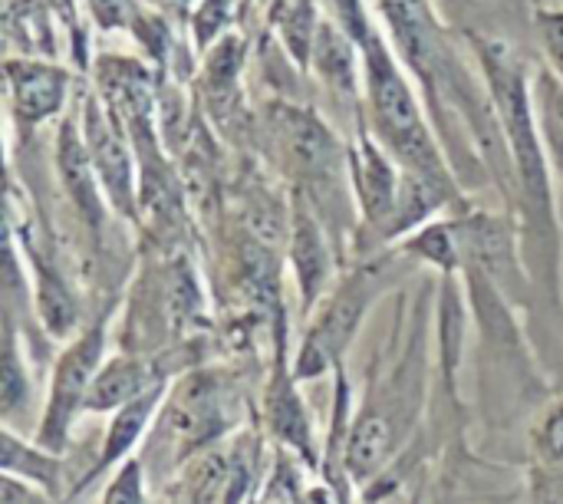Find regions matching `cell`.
<instances>
[{
    "label": "cell",
    "mask_w": 563,
    "mask_h": 504,
    "mask_svg": "<svg viewBox=\"0 0 563 504\" xmlns=\"http://www.w3.org/2000/svg\"><path fill=\"white\" fill-rule=\"evenodd\" d=\"M165 413L155 423V439L162 446L178 449V459L201 449L205 442H214L224 432V390L214 376L195 373L181 380L165 396Z\"/></svg>",
    "instance_id": "52a82bcc"
},
{
    "label": "cell",
    "mask_w": 563,
    "mask_h": 504,
    "mask_svg": "<svg viewBox=\"0 0 563 504\" xmlns=\"http://www.w3.org/2000/svg\"><path fill=\"white\" fill-rule=\"evenodd\" d=\"M300 452H294L290 446H277L274 456V469L271 479L261 485V498L264 502H307V485H303V469H300Z\"/></svg>",
    "instance_id": "ffe728a7"
},
{
    "label": "cell",
    "mask_w": 563,
    "mask_h": 504,
    "mask_svg": "<svg viewBox=\"0 0 563 504\" xmlns=\"http://www.w3.org/2000/svg\"><path fill=\"white\" fill-rule=\"evenodd\" d=\"M3 340H7V353H3V416H10L30 396L26 363L20 357V340H16V324H13L10 307H7V320H3Z\"/></svg>",
    "instance_id": "44dd1931"
},
{
    "label": "cell",
    "mask_w": 563,
    "mask_h": 504,
    "mask_svg": "<svg viewBox=\"0 0 563 504\" xmlns=\"http://www.w3.org/2000/svg\"><path fill=\"white\" fill-rule=\"evenodd\" d=\"M310 63L330 89L350 99H363V53L356 36L346 33L336 20H320Z\"/></svg>",
    "instance_id": "9a60e30c"
},
{
    "label": "cell",
    "mask_w": 563,
    "mask_h": 504,
    "mask_svg": "<svg viewBox=\"0 0 563 504\" xmlns=\"http://www.w3.org/2000/svg\"><path fill=\"white\" fill-rule=\"evenodd\" d=\"M363 53V119L383 149L402 172L429 175L439 182H459L449 165V152L429 125L422 109V89L399 59L389 36L373 23L360 36Z\"/></svg>",
    "instance_id": "7a4b0ae2"
},
{
    "label": "cell",
    "mask_w": 563,
    "mask_h": 504,
    "mask_svg": "<svg viewBox=\"0 0 563 504\" xmlns=\"http://www.w3.org/2000/svg\"><path fill=\"white\" fill-rule=\"evenodd\" d=\"M290 267L300 294V310L313 314L323 294L333 287V248L327 238V221L303 191H294L290 211Z\"/></svg>",
    "instance_id": "9c48e42d"
},
{
    "label": "cell",
    "mask_w": 563,
    "mask_h": 504,
    "mask_svg": "<svg viewBox=\"0 0 563 504\" xmlns=\"http://www.w3.org/2000/svg\"><path fill=\"white\" fill-rule=\"evenodd\" d=\"M168 390H172L168 376H158L148 390H142L135 399H129L125 406H119V409L112 413V423H109V429H106V439H102V446H99V456H96V462L89 465L86 479L73 489V495L89 492V485H96L106 472H112L119 462H125V459L132 456V449L142 446V439H145L148 429L155 426V416H158L162 406H165Z\"/></svg>",
    "instance_id": "30bf717a"
},
{
    "label": "cell",
    "mask_w": 563,
    "mask_h": 504,
    "mask_svg": "<svg viewBox=\"0 0 563 504\" xmlns=\"http://www.w3.org/2000/svg\"><path fill=\"white\" fill-rule=\"evenodd\" d=\"M442 13L455 20V26L472 30V17H482L488 10V0H439Z\"/></svg>",
    "instance_id": "484cf974"
},
{
    "label": "cell",
    "mask_w": 563,
    "mask_h": 504,
    "mask_svg": "<svg viewBox=\"0 0 563 504\" xmlns=\"http://www.w3.org/2000/svg\"><path fill=\"white\" fill-rule=\"evenodd\" d=\"M294 383H297V373H290L287 363H284V357H280L277 366H274V376L267 383V393H264L267 426H271V432H274L277 442L290 446L294 452L303 456L307 465L317 469L320 465V452H313V426H310L307 406L297 396Z\"/></svg>",
    "instance_id": "5bb4252c"
},
{
    "label": "cell",
    "mask_w": 563,
    "mask_h": 504,
    "mask_svg": "<svg viewBox=\"0 0 563 504\" xmlns=\"http://www.w3.org/2000/svg\"><path fill=\"white\" fill-rule=\"evenodd\" d=\"M56 168H59V178H63V188H66L69 201L76 205L82 221L96 231L102 224V218H106V201L109 198L102 191V182H99V175L92 168L86 139L76 129L73 116L63 119L59 135H56Z\"/></svg>",
    "instance_id": "4fadbf2b"
},
{
    "label": "cell",
    "mask_w": 563,
    "mask_h": 504,
    "mask_svg": "<svg viewBox=\"0 0 563 504\" xmlns=\"http://www.w3.org/2000/svg\"><path fill=\"white\" fill-rule=\"evenodd\" d=\"M46 498H49V495H46L40 485L26 482V479H20V475H10V472H3V479H0V502L3 504L46 502Z\"/></svg>",
    "instance_id": "cb8c5ba5"
},
{
    "label": "cell",
    "mask_w": 563,
    "mask_h": 504,
    "mask_svg": "<svg viewBox=\"0 0 563 504\" xmlns=\"http://www.w3.org/2000/svg\"><path fill=\"white\" fill-rule=\"evenodd\" d=\"M148 489H145V459L129 456L125 462L115 465L112 482L102 489V502H145Z\"/></svg>",
    "instance_id": "603a6c76"
},
{
    "label": "cell",
    "mask_w": 563,
    "mask_h": 504,
    "mask_svg": "<svg viewBox=\"0 0 563 504\" xmlns=\"http://www.w3.org/2000/svg\"><path fill=\"white\" fill-rule=\"evenodd\" d=\"M525 495L531 502H563V396L548 399L528 429Z\"/></svg>",
    "instance_id": "7c38bea8"
},
{
    "label": "cell",
    "mask_w": 563,
    "mask_h": 504,
    "mask_svg": "<svg viewBox=\"0 0 563 504\" xmlns=\"http://www.w3.org/2000/svg\"><path fill=\"white\" fill-rule=\"evenodd\" d=\"M531 96H534V112H538V129H541V142L548 149L554 178L563 188V79L541 66L531 76Z\"/></svg>",
    "instance_id": "ac0fdd59"
},
{
    "label": "cell",
    "mask_w": 563,
    "mask_h": 504,
    "mask_svg": "<svg viewBox=\"0 0 563 504\" xmlns=\"http://www.w3.org/2000/svg\"><path fill=\"white\" fill-rule=\"evenodd\" d=\"M158 380V373H152L148 360H142L139 353H115L109 357L89 390L86 399V413H115L119 406H125L129 399H135L142 390H148Z\"/></svg>",
    "instance_id": "2e32d148"
},
{
    "label": "cell",
    "mask_w": 563,
    "mask_h": 504,
    "mask_svg": "<svg viewBox=\"0 0 563 504\" xmlns=\"http://www.w3.org/2000/svg\"><path fill=\"white\" fill-rule=\"evenodd\" d=\"M399 261H402L399 248L366 254L323 294V300L317 304V320L310 324L300 353L294 360L297 380H320L333 373L340 363H346V353L356 343L369 310L396 284Z\"/></svg>",
    "instance_id": "3957f363"
},
{
    "label": "cell",
    "mask_w": 563,
    "mask_h": 504,
    "mask_svg": "<svg viewBox=\"0 0 563 504\" xmlns=\"http://www.w3.org/2000/svg\"><path fill=\"white\" fill-rule=\"evenodd\" d=\"M346 168H350V195L356 205V251L366 258L386 248V231L396 211L402 168L369 132L363 116L353 139L346 142Z\"/></svg>",
    "instance_id": "8992f818"
},
{
    "label": "cell",
    "mask_w": 563,
    "mask_h": 504,
    "mask_svg": "<svg viewBox=\"0 0 563 504\" xmlns=\"http://www.w3.org/2000/svg\"><path fill=\"white\" fill-rule=\"evenodd\" d=\"M0 472L20 475V479L40 485L49 498L63 495V462H59V452L43 449L36 439L33 442L20 439L10 423L3 426V462H0Z\"/></svg>",
    "instance_id": "e0dca14e"
},
{
    "label": "cell",
    "mask_w": 563,
    "mask_h": 504,
    "mask_svg": "<svg viewBox=\"0 0 563 504\" xmlns=\"http://www.w3.org/2000/svg\"><path fill=\"white\" fill-rule=\"evenodd\" d=\"M475 66L485 76L501 139L508 155V208L521 228V254L531 274L534 294L563 310V238L554 198V168L541 142L534 96H531V66L521 50L488 30L462 33Z\"/></svg>",
    "instance_id": "6da1fadb"
},
{
    "label": "cell",
    "mask_w": 563,
    "mask_h": 504,
    "mask_svg": "<svg viewBox=\"0 0 563 504\" xmlns=\"http://www.w3.org/2000/svg\"><path fill=\"white\" fill-rule=\"evenodd\" d=\"M82 139L92 158V168L102 182L109 205L122 218H135V168L129 145L122 139V125L115 109L102 106V99L86 96L82 106Z\"/></svg>",
    "instance_id": "ba28073f"
},
{
    "label": "cell",
    "mask_w": 563,
    "mask_h": 504,
    "mask_svg": "<svg viewBox=\"0 0 563 504\" xmlns=\"http://www.w3.org/2000/svg\"><path fill=\"white\" fill-rule=\"evenodd\" d=\"M106 337H109V317L99 314L79 337H73L59 350V357L53 363L49 390L43 399L40 426L33 436L43 449L63 456L76 419L86 416V399H89L92 380H96L99 366L106 363Z\"/></svg>",
    "instance_id": "277c9868"
},
{
    "label": "cell",
    "mask_w": 563,
    "mask_h": 504,
    "mask_svg": "<svg viewBox=\"0 0 563 504\" xmlns=\"http://www.w3.org/2000/svg\"><path fill=\"white\" fill-rule=\"evenodd\" d=\"M277 30L287 43V50L294 53V59L300 66H310V53H313V40H317V10L313 0H284L280 17H277Z\"/></svg>",
    "instance_id": "d6986e66"
},
{
    "label": "cell",
    "mask_w": 563,
    "mask_h": 504,
    "mask_svg": "<svg viewBox=\"0 0 563 504\" xmlns=\"http://www.w3.org/2000/svg\"><path fill=\"white\" fill-rule=\"evenodd\" d=\"M534 40L541 46L544 66L563 79V7H538L534 10Z\"/></svg>",
    "instance_id": "7402d4cb"
},
{
    "label": "cell",
    "mask_w": 563,
    "mask_h": 504,
    "mask_svg": "<svg viewBox=\"0 0 563 504\" xmlns=\"http://www.w3.org/2000/svg\"><path fill=\"white\" fill-rule=\"evenodd\" d=\"M274 142L287 172L297 178V191L313 198V208L327 215V198L336 195L350 182L346 145L320 122V116L307 109L284 106L274 116Z\"/></svg>",
    "instance_id": "5b68a950"
},
{
    "label": "cell",
    "mask_w": 563,
    "mask_h": 504,
    "mask_svg": "<svg viewBox=\"0 0 563 504\" xmlns=\"http://www.w3.org/2000/svg\"><path fill=\"white\" fill-rule=\"evenodd\" d=\"M86 3H89V13L106 30H115L129 20V0H86Z\"/></svg>",
    "instance_id": "d4e9b609"
},
{
    "label": "cell",
    "mask_w": 563,
    "mask_h": 504,
    "mask_svg": "<svg viewBox=\"0 0 563 504\" xmlns=\"http://www.w3.org/2000/svg\"><path fill=\"white\" fill-rule=\"evenodd\" d=\"M7 92L16 122L30 132L49 122L69 96V73L46 59L10 56L7 59Z\"/></svg>",
    "instance_id": "8fae6325"
}]
</instances>
